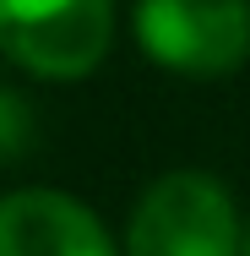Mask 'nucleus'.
<instances>
[{
	"label": "nucleus",
	"mask_w": 250,
	"mask_h": 256,
	"mask_svg": "<svg viewBox=\"0 0 250 256\" xmlns=\"http://www.w3.org/2000/svg\"><path fill=\"white\" fill-rule=\"evenodd\" d=\"M131 256H240V218L229 191L196 174V169H174L131 212Z\"/></svg>",
	"instance_id": "nucleus-1"
},
{
	"label": "nucleus",
	"mask_w": 250,
	"mask_h": 256,
	"mask_svg": "<svg viewBox=\"0 0 250 256\" xmlns=\"http://www.w3.org/2000/svg\"><path fill=\"white\" fill-rule=\"evenodd\" d=\"M109 38L114 0H0V50L33 76H87Z\"/></svg>",
	"instance_id": "nucleus-3"
},
{
	"label": "nucleus",
	"mask_w": 250,
	"mask_h": 256,
	"mask_svg": "<svg viewBox=\"0 0 250 256\" xmlns=\"http://www.w3.org/2000/svg\"><path fill=\"white\" fill-rule=\"evenodd\" d=\"M33 148V109L16 98L11 88H0V164Z\"/></svg>",
	"instance_id": "nucleus-5"
},
{
	"label": "nucleus",
	"mask_w": 250,
	"mask_h": 256,
	"mask_svg": "<svg viewBox=\"0 0 250 256\" xmlns=\"http://www.w3.org/2000/svg\"><path fill=\"white\" fill-rule=\"evenodd\" d=\"M142 50L185 76H229L250 60V0H136Z\"/></svg>",
	"instance_id": "nucleus-2"
},
{
	"label": "nucleus",
	"mask_w": 250,
	"mask_h": 256,
	"mask_svg": "<svg viewBox=\"0 0 250 256\" xmlns=\"http://www.w3.org/2000/svg\"><path fill=\"white\" fill-rule=\"evenodd\" d=\"M0 256H114L103 224L65 191L0 196Z\"/></svg>",
	"instance_id": "nucleus-4"
}]
</instances>
